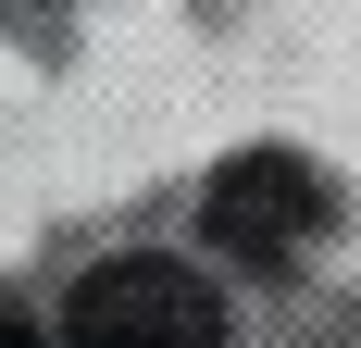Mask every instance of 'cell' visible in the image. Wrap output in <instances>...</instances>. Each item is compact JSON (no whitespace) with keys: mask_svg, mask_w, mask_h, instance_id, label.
Listing matches in <instances>:
<instances>
[{"mask_svg":"<svg viewBox=\"0 0 361 348\" xmlns=\"http://www.w3.org/2000/svg\"><path fill=\"white\" fill-rule=\"evenodd\" d=\"M75 348H224V286H200L187 261H100L63 311Z\"/></svg>","mask_w":361,"mask_h":348,"instance_id":"6da1fadb","label":"cell"},{"mask_svg":"<svg viewBox=\"0 0 361 348\" xmlns=\"http://www.w3.org/2000/svg\"><path fill=\"white\" fill-rule=\"evenodd\" d=\"M312 224H324V187H312V162H287V149H262V162H237L212 187V237L237 249V261H287Z\"/></svg>","mask_w":361,"mask_h":348,"instance_id":"7a4b0ae2","label":"cell"},{"mask_svg":"<svg viewBox=\"0 0 361 348\" xmlns=\"http://www.w3.org/2000/svg\"><path fill=\"white\" fill-rule=\"evenodd\" d=\"M0 348H37V323H0Z\"/></svg>","mask_w":361,"mask_h":348,"instance_id":"3957f363","label":"cell"}]
</instances>
